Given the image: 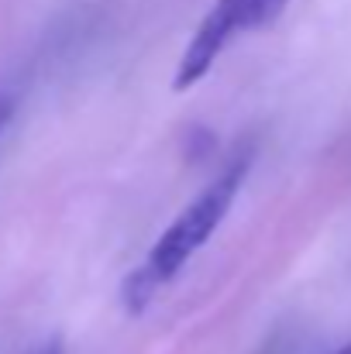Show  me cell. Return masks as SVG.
I'll list each match as a JSON object with an SVG mask.
<instances>
[{"instance_id": "cell-2", "label": "cell", "mask_w": 351, "mask_h": 354, "mask_svg": "<svg viewBox=\"0 0 351 354\" xmlns=\"http://www.w3.org/2000/svg\"><path fill=\"white\" fill-rule=\"evenodd\" d=\"M289 0H217L207 17L200 21L197 35L190 38L179 66H176V76H172V90L176 93H186L193 90L210 69L214 62L221 59V52L231 45L237 35H248V31H258L265 24H272L282 10H286Z\"/></svg>"}, {"instance_id": "cell-1", "label": "cell", "mask_w": 351, "mask_h": 354, "mask_svg": "<svg viewBox=\"0 0 351 354\" xmlns=\"http://www.w3.org/2000/svg\"><path fill=\"white\" fill-rule=\"evenodd\" d=\"M248 169H251V148L237 151L231 165L190 207H183V214L162 231V237L145 254V261L120 286V306L127 317H141L148 310V303L159 296V289H165L190 265V258L214 237V231L224 224L228 210L234 207V200L248 179Z\"/></svg>"}, {"instance_id": "cell-4", "label": "cell", "mask_w": 351, "mask_h": 354, "mask_svg": "<svg viewBox=\"0 0 351 354\" xmlns=\"http://www.w3.org/2000/svg\"><path fill=\"white\" fill-rule=\"evenodd\" d=\"M31 354H62V344H59V341H45L42 348H35Z\"/></svg>"}, {"instance_id": "cell-5", "label": "cell", "mask_w": 351, "mask_h": 354, "mask_svg": "<svg viewBox=\"0 0 351 354\" xmlns=\"http://www.w3.org/2000/svg\"><path fill=\"white\" fill-rule=\"evenodd\" d=\"M338 354H351V341H348V344H345V348H341V351H338Z\"/></svg>"}, {"instance_id": "cell-3", "label": "cell", "mask_w": 351, "mask_h": 354, "mask_svg": "<svg viewBox=\"0 0 351 354\" xmlns=\"http://www.w3.org/2000/svg\"><path fill=\"white\" fill-rule=\"evenodd\" d=\"M10 114H14V104H10L7 97H0V131H3V124L10 120Z\"/></svg>"}]
</instances>
